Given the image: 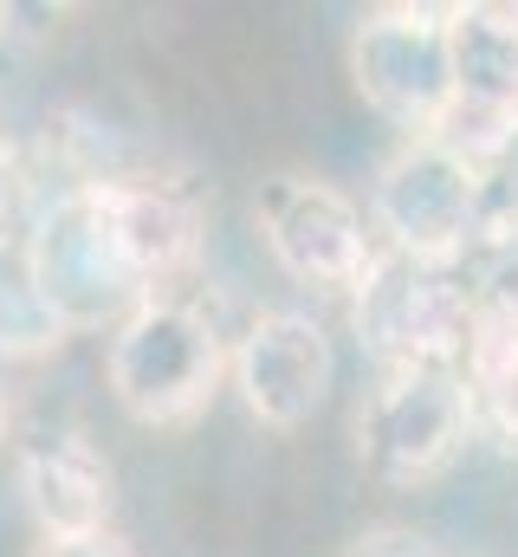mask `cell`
I'll return each mask as SVG.
<instances>
[{
  "label": "cell",
  "instance_id": "cell-3",
  "mask_svg": "<svg viewBox=\"0 0 518 557\" xmlns=\"http://www.w3.org/2000/svg\"><path fill=\"white\" fill-rule=\"evenodd\" d=\"M370 214H377V234L388 240V253L428 260V267H460V253L480 247V234H486V175L467 169L460 156H447L441 143L408 137L377 175Z\"/></svg>",
  "mask_w": 518,
  "mask_h": 557
},
{
  "label": "cell",
  "instance_id": "cell-4",
  "mask_svg": "<svg viewBox=\"0 0 518 557\" xmlns=\"http://www.w3.org/2000/svg\"><path fill=\"white\" fill-rule=\"evenodd\" d=\"M357 298V331L363 344L383 357L388 370H454L467 357L473 337V285L460 267H428V260H402L377 253Z\"/></svg>",
  "mask_w": 518,
  "mask_h": 557
},
{
  "label": "cell",
  "instance_id": "cell-15",
  "mask_svg": "<svg viewBox=\"0 0 518 557\" xmlns=\"http://www.w3.org/2000/svg\"><path fill=\"white\" fill-rule=\"evenodd\" d=\"M350 557H434V545L428 539H415V532H370V539H357L350 545Z\"/></svg>",
  "mask_w": 518,
  "mask_h": 557
},
{
  "label": "cell",
  "instance_id": "cell-9",
  "mask_svg": "<svg viewBox=\"0 0 518 557\" xmlns=\"http://www.w3.org/2000/svg\"><path fill=\"white\" fill-rule=\"evenodd\" d=\"M20 493L46 539H91L111 519V467L65 434L20 447Z\"/></svg>",
  "mask_w": 518,
  "mask_h": 557
},
{
  "label": "cell",
  "instance_id": "cell-8",
  "mask_svg": "<svg viewBox=\"0 0 518 557\" xmlns=\"http://www.w3.org/2000/svg\"><path fill=\"white\" fill-rule=\"evenodd\" d=\"M331 376H337V350L324 324L305 311H259L234 350V389L247 416H259L266 428L311 421L331 396Z\"/></svg>",
  "mask_w": 518,
  "mask_h": 557
},
{
  "label": "cell",
  "instance_id": "cell-12",
  "mask_svg": "<svg viewBox=\"0 0 518 557\" xmlns=\"http://www.w3.org/2000/svg\"><path fill=\"white\" fill-rule=\"evenodd\" d=\"M460 363H467L460 383H467L473 421H486L506 447H518V324L473 318V337H467Z\"/></svg>",
  "mask_w": 518,
  "mask_h": 557
},
{
  "label": "cell",
  "instance_id": "cell-1",
  "mask_svg": "<svg viewBox=\"0 0 518 557\" xmlns=\"http://www.w3.org/2000/svg\"><path fill=\"white\" fill-rule=\"evenodd\" d=\"M26 267H33V285L65 337L118 331L130 311H143L156 298L104 214L98 182H78L72 195H59L39 214V227L26 234Z\"/></svg>",
  "mask_w": 518,
  "mask_h": 557
},
{
  "label": "cell",
  "instance_id": "cell-6",
  "mask_svg": "<svg viewBox=\"0 0 518 557\" xmlns=\"http://www.w3.org/2000/svg\"><path fill=\"white\" fill-rule=\"evenodd\" d=\"M467 434H473V403L460 370H434V363L388 370L357 409V460L388 486H415L441 473Z\"/></svg>",
  "mask_w": 518,
  "mask_h": 557
},
{
  "label": "cell",
  "instance_id": "cell-7",
  "mask_svg": "<svg viewBox=\"0 0 518 557\" xmlns=\"http://www.w3.org/2000/svg\"><path fill=\"white\" fill-rule=\"evenodd\" d=\"M259 234L272 247V260L298 285L311 292H357L370 260H377V240H370V221L363 208L318 182V175H272L259 182Z\"/></svg>",
  "mask_w": 518,
  "mask_h": 557
},
{
  "label": "cell",
  "instance_id": "cell-14",
  "mask_svg": "<svg viewBox=\"0 0 518 557\" xmlns=\"http://www.w3.org/2000/svg\"><path fill=\"white\" fill-rule=\"evenodd\" d=\"M473 318H499V324H518V227H499L480 260H473Z\"/></svg>",
  "mask_w": 518,
  "mask_h": 557
},
{
  "label": "cell",
  "instance_id": "cell-13",
  "mask_svg": "<svg viewBox=\"0 0 518 557\" xmlns=\"http://www.w3.org/2000/svg\"><path fill=\"white\" fill-rule=\"evenodd\" d=\"M59 344H65V331H59V318L46 311L39 285H33L26 247L0 240V357H46Z\"/></svg>",
  "mask_w": 518,
  "mask_h": 557
},
{
  "label": "cell",
  "instance_id": "cell-10",
  "mask_svg": "<svg viewBox=\"0 0 518 557\" xmlns=\"http://www.w3.org/2000/svg\"><path fill=\"white\" fill-rule=\"evenodd\" d=\"M104 214L124 240V253L136 260V273L156 285L182 273L201 247V208L175 188V182H98Z\"/></svg>",
  "mask_w": 518,
  "mask_h": 557
},
{
  "label": "cell",
  "instance_id": "cell-18",
  "mask_svg": "<svg viewBox=\"0 0 518 557\" xmlns=\"http://www.w3.org/2000/svg\"><path fill=\"white\" fill-rule=\"evenodd\" d=\"M0 434H7V396H0Z\"/></svg>",
  "mask_w": 518,
  "mask_h": 557
},
{
  "label": "cell",
  "instance_id": "cell-5",
  "mask_svg": "<svg viewBox=\"0 0 518 557\" xmlns=\"http://www.w3.org/2000/svg\"><path fill=\"white\" fill-rule=\"evenodd\" d=\"M350 78L377 117L428 137L454 104L447 7H370L350 33Z\"/></svg>",
  "mask_w": 518,
  "mask_h": 557
},
{
  "label": "cell",
  "instance_id": "cell-11",
  "mask_svg": "<svg viewBox=\"0 0 518 557\" xmlns=\"http://www.w3.org/2000/svg\"><path fill=\"white\" fill-rule=\"evenodd\" d=\"M447 52H454V104L518 117V7L506 0L447 7Z\"/></svg>",
  "mask_w": 518,
  "mask_h": 557
},
{
  "label": "cell",
  "instance_id": "cell-16",
  "mask_svg": "<svg viewBox=\"0 0 518 557\" xmlns=\"http://www.w3.org/2000/svg\"><path fill=\"white\" fill-rule=\"evenodd\" d=\"M33 557H130V545L111 532H91V539H39Z\"/></svg>",
  "mask_w": 518,
  "mask_h": 557
},
{
  "label": "cell",
  "instance_id": "cell-2",
  "mask_svg": "<svg viewBox=\"0 0 518 557\" xmlns=\"http://www.w3.org/2000/svg\"><path fill=\"white\" fill-rule=\"evenodd\" d=\"M221 370H227L221 331L175 298H149L143 311H130L111 331V357H104V383L118 409L143 428H175L201 416Z\"/></svg>",
  "mask_w": 518,
  "mask_h": 557
},
{
  "label": "cell",
  "instance_id": "cell-17",
  "mask_svg": "<svg viewBox=\"0 0 518 557\" xmlns=\"http://www.w3.org/2000/svg\"><path fill=\"white\" fill-rule=\"evenodd\" d=\"M20 188H26V175H20V156L0 143V240H7V227H13V208H20Z\"/></svg>",
  "mask_w": 518,
  "mask_h": 557
}]
</instances>
